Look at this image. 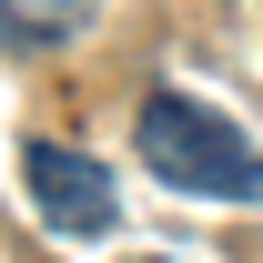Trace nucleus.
Wrapping results in <instances>:
<instances>
[{
    "instance_id": "nucleus-1",
    "label": "nucleus",
    "mask_w": 263,
    "mask_h": 263,
    "mask_svg": "<svg viewBox=\"0 0 263 263\" xmlns=\"http://www.w3.org/2000/svg\"><path fill=\"white\" fill-rule=\"evenodd\" d=\"M132 152H142L152 182H172L193 202H263V142L223 111H202L193 91H142Z\"/></svg>"
},
{
    "instance_id": "nucleus-2",
    "label": "nucleus",
    "mask_w": 263,
    "mask_h": 263,
    "mask_svg": "<svg viewBox=\"0 0 263 263\" xmlns=\"http://www.w3.org/2000/svg\"><path fill=\"white\" fill-rule=\"evenodd\" d=\"M21 193L41 202V223L61 233V243H91V233H111L122 223V182L81 152V142H21Z\"/></svg>"
},
{
    "instance_id": "nucleus-3",
    "label": "nucleus",
    "mask_w": 263,
    "mask_h": 263,
    "mask_svg": "<svg viewBox=\"0 0 263 263\" xmlns=\"http://www.w3.org/2000/svg\"><path fill=\"white\" fill-rule=\"evenodd\" d=\"M91 31V0H0V51H61Z\"/></svg>"
}]
</instances>
